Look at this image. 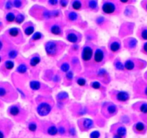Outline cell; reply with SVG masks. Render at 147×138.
<instances>
[{"label": "cell", "instance_id": "52", "mask_svg": "<svg viewBox=\"0 0 147 138\" xmlns=\"http://www.w3.org/2000/svg\"><path fill=\"white\" fill-rule=\"evenodd\" d=\"M67 77L69 79H71L73 77V74H72L71 72H69L67 73Z\"/></svg>", "mask_w": 147, "mask_h": 138}, {"label": "cell", "instance_id": "5", "mask_svg": "<svg viewBox=\"0 0 147 138\" xmlns=\"http://www.w3.org/2000/svg\"><path fill=\"white\" fill-rule=\"evenodd\" d=\"M7 113L10 118L18 122L22 121L25 116V111L19 103L10 105L8 108Z\"/></svg>", "mask_w": 147, "mask_h": 138}, {"label": "cell", "instance_id": "44", "mask_svg": "<svg viewBox=\"0 0 147 138\" xmlns=\"http://www.w3.org/2000/svg\"><path fill=\"white\" fill-rule=\"evenodd\" d=\"M17 52L14 50H12L10 51V52L9 53V56L11 58H15L17 56Z\"/></svg>", "mask_w": 147, "mask_h": 138}, {"label": "cell", "instance_id": "9", "mask_svg": "<svg viewBox=\"0 0 147 138\" xmlns=\"http://www.w3.org/2000/svg\"><path fill=\"white\" fill-rule=\"evenodd\" d=\"M136 38L142 42L147 41V25L142 24L140 25L136 31Z\"/></svg>", "mask_w": 147, "mask_h": 138}, {"label": "cell", "instance_id": "46", "mask_svg": "<svg viewBox=\"0 0 147 138\" xmlns=\"http://www.w3.org/2000/svg\"><path fill=\"white\" fill-rule=\"evenodd\" d=\"M41 38V35L39 33H36L33 36V40H39Z\"/></svg>", "mask_w": 147, "mask_h": 138}, {"label": "cell", "instance_id": "40", "mask_svg": "<svg viewBox=\"0 0 147 138\" xmlns=\"http://www.w3.org/2000/svg\"><path fill=\"white\" fill-rule=\"evenodd\" d=\"M16 19V22L18 24H20V23L23 22V20H24V17L22 14H20L17 15Z\"/></svg>", "mask_w": 147, "mask_h": 138}, {"label": "cell", "instance_id": "4", "mask_svg": "<svg viewBox=\"0 0 147 138\" xmlns=\"http://www.w3.org/2000/svg\"><path fill=\"white\" fill-rule=\"evenodd\" d=\"M16 94L7 84H0V100L6 102H12L16 100Z\"/></svg>", "mask_w": 147, "mask_h": 138}, {"label": "cell", "instance_id": "31", "mask_svg": "<svg viewBox=\"0 0 147 138\" xmlns=\"http://www.w3.org/2000/svg\"><path fill=\"white\" fill-rule=\"evenodd\" d=\"M40 61V59L38 57H34L30 61V65L32 67H35L39 63Z\"/></svg>", "mask_w": 147, "mask_h": 138}, {"label": "cell", "instance_id": "30", "mask_svg": "<svg viewBox=\"0 0 147 138\" xmlns=\"http://www.w3.org/2000/svg\"><path fill=\"white\" fill-rule=\"evenodd\" d=\"M119 1L124 6L134 5L137 2V1L135 0H120Z\"/></svg>", "mask_w": 147, "mask_h": 138}, {"label": "cell", "instance_id": "28", "mask_svg": "<svg viewBox=\"0 0 147 138\" xmlns=\"http://www.w3.org/2000/svg\"><path fill=\"white\" fill-rule=\"evenodd\" d=\"M51 31L54 35H59L61 33V28L59 27V26L57 25H54L51 28Z\"/></svg>", "mask_w": 147, "mask_h": 138}, {"label": "cell", "instance_id": "56", "mask_svg": "<svg viewBox=\"0 0 147 138\" xmlns=\"http://www.w3.org/2000/svg\"><path fill=\"white\" fill-rule=\"evenodd\" d=\"M50 3H51V4H55V3H57V1H50Z\"/></svg>", "mask_w": 147, "mask_h": 138}, {"label": "cell", "instance_id": "23", "mask_svg": "<svg viewBox=\"0 0 147 138\" xmlns=\"http://www.w3.org/2000/svg\"><path fill=\"white\" fill-rule=\"evenodd\" d=\"M107 111L109 115H114L117 111V107L115 105L111 104L107 107Z\"/></svg>", "mask_w": 147, "mask_h": 138}, {"label": "cell", "instance_id": "26", "mask_svg": "<svg viewBox=\"0 0 147 138\" xmlns=\"http://www.w3.org/2000/svg\"><path fill=\"white\" fill-rule=\"evenodd\" d=\"M14 66V64L12 61L8 60V61H6L4 64V69L7 71L11 70L13 68Z\"/></svg>", "mask_w": 147, "mask_h": 138}, {"label": "cell", "instance_id": "19", "mask_svg": "<svg viewBox=\"0 0 147 138\" xmlns=\"http://www.w3.org/2000/svg\"><path fill=\"white\" fill-rule=\"evenodd\" d=\"M104 53L100 49H97L94 55V60L97 63L102 62L104 59Z\"/></svg>", "mask_w": 147, "mask_h": 138}, {"label": "cell", "instance_id": "48", "mask_svg": "<svg viewBox=\"0 0 147 138\" xmlns=\"http://www.w3.org/2000/svg\"><path fill=\"white\" fill-rule=\"evenodd\" d=\"M90 7L92 9L96 8L97 6L96 2L95 1H91L90 3Z\"/></svg>", "mask_w": 147, "mask_h": 138}, {"label": "cell", "instance_id": "43", "mask_svg": "<svg viewBox=\"0 0 147 138\" xmlns=\"http://www.w3.org/2000/svg\"><path fill=\"white\" fill-rule=\"evenodd\" d=\"M86 81L84 78H80L77 80V83L80 86H84L85 85Z\"/></svg>", "mask_w": 147, "mask_h": 138}, {"label": "cell", "instance_id": "10", "mask_svg": "<svg viewBox=\"0 0 147 138\" xmlns=\"http://www.w3.org/2000/svg\"><path fill=\"white\" fill-rule=\"evenodd\" d=\"M133 130L137 135H145L147 131V125L142 121H137L134 124Z\"/></svg>", "mask_w": 147, "mask_h": 138}, {"label": "cell", "instance_id": "50", "mask_svg": "<svg viewBox=\"0 0 147 138\" xmlns=\"http://www.w3.org/2000/svg\"><path fill=\"white\" fill-rule=\"evenodd\" d=\"M12 7V3L9 2H8L6 4V8L7 9H10Z\"/></svg>", "mask_w": 147, "mask_h": 138}, {"label": "cell", "instance_id": "37", "mask_svg": "<svg viewBox=\"0 0 147 138\" xmlns=\"http://www.w3.org/2000/svg\"><path fill=\"white\" fill-rule=\"evenodd\" d=\"M72 7L75 10H78L81 7V3L79 1H75L72 4Z\"/></svg>", "mask_w": 147, "mask_h": 138}, {"label": "cell", "instance_id": "32", "mask_svg": "<svg viewBox=\"0 0 147 138\" xmlns=\"http://www.w3.org/2000/svg\"><path fill=\"white\" fill-rule=\"evenodd\" d=\"M68 133L70 137H76L77 135V133H76V129L75 127L73 126H69L68 127Z\"/></svg>", "mask_w": 147, "mask_h": 138}, {"label": "cell", "instance_id": "45", "mask_svg": "<svg viewBox=\"0 0 147 138\" xmlns=\"http://www.w3.org/2000/svg\"><path fill=\"white\" fill-rule=\"evenodd\" d=\"M92 86L93 88L95 89H98L101 87V85L98 82H95L92 83Z\"/></svg>", "mask_w": 147, "mask_h": 138}, {"label": "cell", "instance_id": "27", "mask_svg": "<svg viewBox=\"0 0 147 138\" xmlns=\"http://www.w3.org/2000/svg\"><path fill=\"white\" fill-rule=\"evenodd\" d=\"M30 88L33 90H37L39 89L40 87V84L39 82L38 81H33L30 82Z\"/></svg>", "mask_w": 147, "mask_h": 138}, {"label": "cell", "instance_id": "12", "mask_svg": "<svg viewBox=\"0 0 147 138\" xmlns=\"http://www.w3.org/2000/svg\"><path fill=\"white\" fill-rule=\"evenodd\" d=\"M37 111L40 116H47L51 111V107L47 102H42L38 106Z\"/></svg>", "mask_w": 147, "mask_h": 138}, {"label": "cell", "instance_id": "2", "mask_svg": "<svg viewBox=\"0 0 147 138\" xmlns=\"http://www.w3.org/2000/svg\"><path fill=\"white\" fill-rule=\"evenodd\" d=\"M132 88L134 98L147 100V82L143 77H139L134 80Z\"/></svg>", "mask_w": 147, "mask_h": 138}, {"label": "cell", "instance_id": "22", "mask_svg": "<svg viewBox=\"0 0 147 138\" xmlns=\"http://www.w3.org/2000/svg\"><path fill=\"white\" fill-rule=\"evenodd\" d=\"M115 67L117 70L120 71H126L124 67V63H123L121 60L118 59L115 62Z\"/></svg>", "mask_w": 147, "mask_h": 138}, {"label": "cell", "instance_id": "47", "mask_svg": "<svg viewBox=\"0 0 147 138\" xmlns=\"http://www.w3.org/2000/svg\"><path fill=\"white\" fill-rule=\"evenodd\" d=\"M13 4L16 7L19 8L21 6L22 3L20 1H15L13 2Z\"/></svg>", "mask_w": 147, "mask_h": 138}, {"label": "cell", "instance_id": "24", "mask_svg": "<svg viewBox=\"0 0 147 138\" xmlns=\"http://www.w3.org/2000/svg\"><path fill=\"white\" fill-rule=\"evenodd\" d=\"M57 128L58 134L60 136H65L66 133H68V128H66L64 125H60Z\"/></svg>", "mask_w": 147, "mask_h": 138}, {"label": "cell", "instance_id": "38", "mask_svg": "<svg viewBox=\"0 0 147 138\" xmlns=\"http://www.w3.org/2000/svg\"><path fill=\"white\" fill-rule=\"evenodd\" d=\"M34 31V28L32 26H28L26 28L25 33L27 35H30L33 33Z\"/></svg>", "mask_w": 147, "mask_h": 138}, {"label": "cell", "instance_id": "25", "mask_svg": "<svg viewBox=\"0 0 147 138\" xmlns=\"http://www.w3.org/2000/svg\"><path fill=\"white\" fill-rule=\"evenodd\" d=\"M140 51L141 54L147 58V41L142 42L140 49Z\"/></svg>", "mask_w": 147, "mask_h": 138}, {"label": "cell", "instance_id": "33", "mask_svg": "<svg viewBox=\"0 0 147 138\" xmlns=\"http://www.w3.org/2000/svg\"><path fill=\"white\" fill-rule=\"evenodd\" d=\"M27 68L25 64H21L20 66H18L17 71L19 73L23 74L27 71Z\"/></svg>", "mask_w": 147, "mask_h": 138}, {"label": "cell", "instance_id": "7", "mask_svg": "<svg viewBox=\"0 0 147 138\" xmlns=\"http://www.w3.org/2000/svg\"><path fill=\"white\" fill-rule=\"evenodd\" d=\"M136 24L131 21H125L123 23L120 32L121 38H125L131 37L134 33Z\"/></svg>", "mask_w": 147, "mask_h": 138}, {"label": "cell", "instance_id": "1", "mask_svg": "<svg viewBox=\"0 0 147 138\" xmlns=\"http://www.w3.org/2000/svg\"><path fill=\"white\" fill-rule=\"evenodd\" d=\"M124 67L126 71L138 72L145 70L147 67V62L144 59L131 56L125 61Z\"/></svg>", "mask_w": 147, "mask_h": 138}, {"label": "cell", "instance_id": "6", "mask_svg": "<svg viewBox=\"0 0 147 138\" xmlns=\"http://www.w3.org/2000/svg\"><path fill=\"white\" fill-rule=\"evenodd\" d=\"M123 46L131 56H134L139 50L138 40L132 36L125 38L123 40Z\"/></svg>", "mask_w": 147, "mask_h": 138}, {"label": "cell", "instance_id": "18", "mask_svg": "<svg viewBox=\"0 0 147 138\" xmlns=\"http://www.w3.org/2000/svg\"><path fill=\"white\" fill-rule=\"evenodd\" d=\"M93 55V51L89 46H86L84 48L82 53V58L86 62L90 61Z\"/></svg>", "mask_w": 147, "mask_h": 138}, {"label": "cell", "instance_id": "13", "mask_svg": "<svg viewBox=\"0 0 147 138\" xmlns=\"http://www.w3.org/2000/svg\"><path fill=\"white\" fill-rule=\"evenodd\" d=\"M111 132L116 133L121 137L126 138L127 135V130L126 127L122 124H117L112 127Z\"/></svg>", "mask_w": 147, "mask_h": 138}, {"label": "cell", "instance_id": "36", "mask_svg": "<svg viewBox=\"0 0 147 138\" xmlns=\"http://www.w3.org/2000/svg\"><path fill=\"white\" fill-rule=\"evenodd\" d=\"M101 137V133L97 131H93L90 134V138H100Z\"/></svg>", "mask_w": 147, "mask_h": 138}, {"label": "cell", "instance_id": "57", "mask_svg": "<svg viewBox=\"0 0 147 138\" xmlns=\"http://www.w3.org/2000/svg\"><path fill=\"white\" fill-rule=\"evenodd\" d=\"M3 44L0 41V50L2 48Z\"/></svg>", "mask_w": 147, "mask_h": 138}, {"label": "cell", "instance_id": "21", "mask_svg": "<svg viewBox=\"0 0 147 138\" xmlns=\"http://www.w3.org/2000/svg\"><path fill=\"white\" fill-rule=\"evenodd\" d=\"M27 127L28 129L30 132L32 133H35L38 131V124L35 121H31L28 123Z\"/></svg>", "mask_w": 147, "mask_h": 138}, {"label": "cell", "instance_id": "14", "mask_svg": "<svg viewBox=\"0 0 147 138\" xmlns=\"http://www.w3.org/2000/svg\"><path fill=\"white\" fill-rule=\"evenodd\" d=\"M79 126L82 131H90L94 127V122L89 119H84L81 120L79 123Z\"/></svg>", "mask_w": 147, "mask_h": 138}, {"label": "cell", "instance_id": "58", "mask_svg": "<svg viewBox=\"0 0 147 138\" xmlns=\"http://www.w3.org/2000/svg\"><path fill=\"white\" fill-rule=\"evenodd\" d=\"M1 57H0V63H1Z\"/></svg>", "mask_w": 147, "mask_h": 138}, {"label": "cell", "instance_id": "15", "mask_svg": "<svg viewBox=\"0 0 147 138\" xmlns=\"http://www.w3.org/2000/svg\"><path fill=\"white\" fill-rule=\"evenodd\" d=\"M109 49L112 53L117 54L119 53L122 49V44L120 40L114 38L110 44Z\"/></svg>", "mask_w": 147, "mask_h": 138}, {"label": "cell", "instance_id": "11", "mask_svg": "<svg viewBox=\"0 0 147 138\" xmlns=\"http://www.w3.org/2000/svg\"><path fill=\"white\" fill-rule=\"evenodd\" d=\"M129 93L124 90L117 91L115 94V98L118 102L122 103H127L130 99Z\"/></svg>", "mask_w": 147, "mask_h": 138}, {"label": "cell", "instance_id": "42", "mask_svg": "<svg viewBox=\"0 0 147 138\" xmlns=\"http://www.w3.org/2000/svg\"><path fill=\"white\" fill-rule=\"evenodd\" d=\"M61 68L63 71L66 72H68L69 69V65L67 63L63 64L61 66Z\"/></svg>", "mask_w": 147, "mask_h": 138}, {"label": "cell", "instance_id": "34", "mask_svg": "<svg viewBox=\"0 0 147 138\" xmlns=\"http://www.w3.org/2000/svg\"><path fill=\"white\" fill-rule=\"evenodd\" d=\"M16 19L15 15L13 13H8L7 14L6 16V20L7 21V22H11L14 21L15 19Z\"/></svg>", "mask_w": 147, "mask_h": 138}, {"label": "cell", "instance_id": "41", "mask_svg": "<svg viewBox=\"0 0 147 138\" xmlns=\"http://www.w3.org/2000/svg\"><path fill=\"white\" fill-rule=\"evenodd\" d=\"M77 17H78V15L76 13L74 12H71L69 14V19L71 21H74L77 19Z\"/></svg>", "mask_w": 147, "mask_h": 138}, {"label": "cell", "instance_id": "55", "mask_svg": "<svg viewBox=\"0 0 147 138\" xmlns=\"http://www.w3.org/2000/svg\"><path fill=\"white\" fill-rule=\"evenodd\" d=\"M2 101L0 100V109L2 108L3 107V104Z\"/></svg>", "mask_w": 147, "mask_h": 138}, {"label": "cell", "instance_id": "51", "mask_svg": "<svg viewBox=\"0 0 147 138\" xmlns=\"http://www.w3.org/2000/svg\"><path fill=\"white\" fill-rule=\"evenodd\" d=\"M112 133V136L111 138H124L121 137L119 135H117V134H116V133Z\"/></svg>", "mask_w": 147, "mask_h": 138}, {"label": "cell", "instance_id": "17", "mask_svg": "<svg viewBox=\"0 0 147 138\" xmlns=\"http://www.w3.org/2000/svg\"><path fill=\"white\" fill-rule=\"evenodd\" d=\"M44 131L45 133L50 136H55L58 134L57 127L53 124L48 125L47 127H44Z\"/></svg>", "mask_w": 147, "mask_h": 138}, {"label": "cell", "instance_id": "39", "mask_svg": "<svg viewBox=\"0 0 147 138\" xmlns=\"http://www.w3.org/2000/svg\"><path fill=\"white\" fill-rule=\"evenodd\" d=\"M140 5L143 10L147 13V0L142 1L140 3Z\"/></svg>", "mask_w": 147, "mask_h": 138}, {"label": "cell", "instance_id": "53", "mask_svg": "<svg viewBox=\"0 0 147 138\" xmlns=\"http://www.w3.org/2000/svg\"><path fill=\"white\" fill-rule=\"evenodd\" d=\"M143 78H144V79H145V80H146V81L147 82V70L146 71L145 73H144Z\"/></svg>", "mask_w": 147, "mask_h": 138}, {"label": "cell", "instance_id": "16", "mask_svg": "<svg viewBox=\"0 0 147 138\" xmlns=\"http://www.w3.org/2000/svg\"><path fill=\"white\" fill-rule=\"evenodd\" d=\"M10 122L8 120L3 119L0 120V138L6 137L7 133V131L10 129H7V127L11 126V123H9L7 126V125Z\"/></svg>", "mask_w": 147, "mask_h": 138}, {"label": "cell", "instance_id": "20", "mask_svg": "<svg viewBox=\"0 0 147 138\" xmlns=\"http://www.w3.org/2000/svg\"><path fill=\"white\" fill-rule=\"evenodd\" d=\"M46 51L50 55L55 54L57 52V46L56 44L53 42L48 43L46 45Z\"/></svg>", "mask_w": 147, "mask_h": 138}, {"label": "cell", "instance_id": "29", "mask_svg": "<svg viewBox=\"0 0 147 138\" xmlns=\"http://www.w3.org/2000/svg\"><path fill=\"white\" fill-rule=\"evenodd\" d=\"M67 40L71 43H74L78 41V38L76 34L71 33L67 36Z\"/></svg>", "mask_w": 147, "mask_h": 138}, {"label": "cell", "instance_id": "49", "mask_svg": "<svg viewBox=\"0 0 147 138\" xmlns=\"http://www.w3.org/2000/svg\"><path fill=\"white\" fill-rule=\"evenodd\" d=\"M67 97V94L65 93H62V94H60L58 96L59 99L60 100H63V99L66 98Z\"/></svg>", "mask_w": 147, "mask_h": 138}, {"label": "cell", "instance_id": "3", "mask_svg": "<svg viewBox=\"0 0 147 138\" xmlns=\"http://www.w3.org/2000/svg\"><path fill=\"white\" fill-rule=\"evenodd\" d=\"M125 6L120 1L118 2L107 1L104 3L102 10L104 13L109 15H119L123 13Z\"/></svg>", "mask_w": 147, "mask_h": 138}, {"label": "cell", "instance_id": "54", "mask_svg": "<svg viewBox=\"0 0 147 138\" xmlns=\"http://www.w3.org/2000/svg\"><path fill=\"white\" fill-rule=\"evenodd\" d=\"M61 5L63 6V7H65L67 5L66 2L64 1H63L61 2Z\"/></svg>", "mask_w": 147, "mask_h": 138}, {"label": "cell", "instance_id": "8", "mask_svg": "<svg viewBox=\"0 0 147 138\" xmlns=\"http://www.w3.org/2000/svg\"><path fill=\"white\" fill-rule=\"evenodd\" d=\"M123 14L125 17L130 19H136L139 17V10L134 5L125 6Z\"/></svg>", "mask_w": 147, "mask_h": 138}, {"label": "cell", "instance_id": "35", "mask_svg": "<svg viewBox=\"0 0 147 138\" xmlns=\"http://www.w3.org/2000/svg\"><path fill=\"white\" fill-rule=\"evenodd\" d=\"M9 34L10 36L13 37H15L18 36L19 33V31L17 28H12L9 30Z\"/></svg>", "mask_w": 147, "mask_h": 138}]
</instances>
